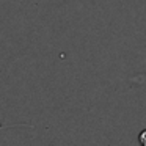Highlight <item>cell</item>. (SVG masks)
<instances>
[{
  "label": "cell",
  "mask_w": 146,
  "mask_h": 146,
  "mask_svg": "<svg viewBox=\"0 0 146 146\" xmlns=\"http://www.w3.org/2000/svg\"><path fill=\"white\" fill-rule=\"evenodd\" d=\"M138 140H140V146H146V130H143L138 135Z\"/></svg>",
  "instance_id": "obj_1"
}]
</instances>
